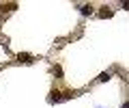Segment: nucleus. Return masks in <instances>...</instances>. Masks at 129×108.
I'll return each instance as SVG.
<instances>
[{
    "label": "nucleus",
    "mask_w": 129,
    "mask_h": 108,
    "mask_svg": "<svg viewBox=\"0 0 129 108\" xmlns=\"http://www.w3.org/2000/svg\"><path fill=\"white\" fill-rule=\"evenodd\" d=\"M99 17H112V11H110V7H103V9L99 11Z\"/></svg>",
    "instance_id": "obj_1"
},
{
    "label": "nucleus",
    "mask_w": 129,
    "mask_h": 108,
    "mask_svg": "<svg viewBox=\"0 0 129 108\" xmlns=\"http://www.w3.org/2000/svg\"><path fill=\"white\" fill-rule=\"evenodd\" d=\"M90 13H92V7L90 5H84L82 7V15H90Z\"/></svg>",
    "instance_id": "obj_2"
},
{
    "label": "nucleus",
    "mask_w": 129,
    "mask_h": 108,
    "mask_svg": "<svg viewBox=\"0 0 129 108\" xmlns=\"http://www.w3.org/2000/svg\"><path fill=\"white\" fill-rule=\"evenodd\" d=\"M110 78H112V74H110V71H106V74L99 76V82H106V80H110Z\"/></svg>",
    "instance_id": "obj_3"
},
{
    "label": "nucleus",
    "mask_w": 129,
    "mask_h": 108,
    "mask_svg": "<svg viewBox=\"0 0 129 108\" xmlns=\"http://www.w3.org/2000/svg\"><path fill=\"white\" fill-rule=\"evenodd\" d=\"M52 102H54V99H56V102H58V99H60V93H58V91H52Z\"/></svg>",
    "instance_id": "obj_4"
},
{
    "label": "nucleus",
    "mask_w": 129,
    "mask_h": 108,
    "mask_svg": "<svg viewBox=\"0 0 129 108\" xmlns=\"http://www.w3.org/2000/svg\"><path fill=\"white\" fill-rule=\"evenodd\" d=\"M0 9H2V11H11V9H15V2H11V5H2V7H0Z\"/></svg>",
    "instance_id": "obj_5"
},
{
    "label": "nucleus",
    "mask_w": 129,
    "mask_h": 108,
    "mask_svg": "<svg viewBox=\"0 0 129 108\" xmlns=\"http://www.w3.org/2000/svg\"><path fill=\"white\" fill-rule=\"evenodd\" d=\"M19 61H24V63H30V56H28V54H19Z\"/></svg>",
    "instance_id": "obj_6"
},
{
    "label": "nucleus",
    "mask_w": 129,
    "mask_h": 108,
    "mask_svg": "<svg viewBox=\"0 0 129 108\" xmlns=\"http://www.w3.org/2000/svg\"><path fill=\"white\" fill-rule=\"evenodd\" d=\"M123 108H129V102H127V104H123Z\"/></svg>",
    "instance_id": "obj_7"
}]
</instances>
